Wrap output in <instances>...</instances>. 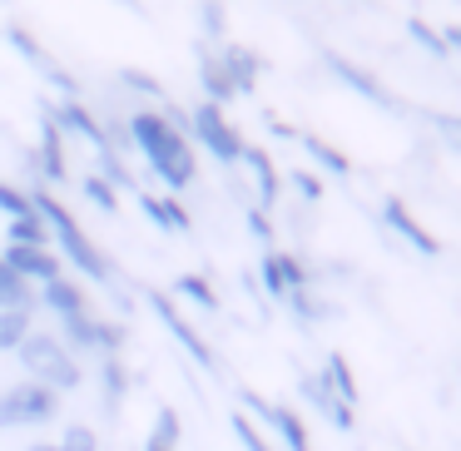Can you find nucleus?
I'll return each instance as SVG.
<instances>
[{
    "label": "nucleus",
    "instance_id": "1",
    "mask_svg": "<svg viewBox=\"0 0 461 451\" xmlns=\"http://www.w3.org/2000/svg\"><path fill=\"white\" fill-rule=\"evenodd\" d=\"M124 134L134 140V149L144 154V164L154 169V179L169 194L189 189L194 174H199V159H194L189 134H179L159 110H130L124 114Z\"/></svg>",
    "mask_w": 461,
    "mask_h": 451
},
{
    "label": "nucleus",
    "instance_id": "2",
    "mask_svg": "<svg viewBox=\"0 0 461 451\" xmlns=\"http://www.w3.org/2000/svg\"><path fill=\"white\" fill-rule=\"evenodd\" d=\"M25 194H31V209H35V219H41L45 229H50V243L60 248V263H75V268H80L85 278H95L100 288H110V283H114V268H110V258H104V253L95 248V239H90V233H85L80 223H75V213L65 209V203L55 199L50 189H45V184H31Z\"/></svg>",
    "mask_w": 461,
    "mask_h": 451
},
{
    "label": "nucleus",
    "instance_id": "3",
    "mask_svg": "<svg viewBox=\"0 0 461 451\" xmlns=\"http://www.w3.org/2000/svg\"><path fill=\"white\" fill-rule=\"evenodd\" d=\"M15 357H21V367H25V382H41V387L60 392V397L85 382L80 357H75L55 332H31V338L15 347Z\"/></svg>",
    "mask_w": 461,
    "mask_h": 451
},
{
    "label": "nucleus",
    "instance_id": "4",
    "mask_svg": "<svg viewBox=\"0 0 461 451\" xmlns=\"http://www.w3.org/2000/svg\"><path fill=\"white\" fill-rule=\"evenodd\" d=\"M65 407L60 392L41 387V382H15L0 392V431H25V427H45L55 421Z\"/></svg>",
    "mask_w": 461,
    "mask_h": 451
},
{
    "label": "nucleus",
    "instance_id": "5",
    "mask_svg": "<svg viewBox=\"0 0 461 451\" xmlns=\"http://www.w3.org/2000/svg\"><path fill=\"white\" fill-rule=\"evenodd\" d=\"M189 134L203 144V149H209V159L223 164V169H233V164L243 159L239 124H233L223 110H213V104H194V110H189Z\"/></svg>",
    "mask_w": 461,
    "mask_h": 451
},
{
    "label": "nucleus",
    "instance_id": "6",
    "mask_svg": "<svg viewBox=\"0 0 461 451\" xmlns=\"http://www.w3.org/2000/svg\"><path fill=\"white\" fill-rule=\"evenodd\" d=\"M144 302H149V312L164 322V328H169V338L179 342V347L189 352V357L199 362L203 372H219V357H213V347L203 342V332L194 328V322L184 318L179 308H174V298H169V293H164V288H144Z\"/></svg>",
    "mask_w": 461,
    "mask_h": 451
},
{
    "label": "nucleus",
    "instance_id": "7",
    "mask_svg": "<svg viewBox=\"0 0 461 451\" xmlns=\"http://www.w3.org/2000/svg\"><path fill=\"white\" fill-rule=\"evenodd\" d=\"M318 60L332 70V80L342 85V90H352L357 100H367V104H377V110H397V95L387 90V85L377 80L372 70H362L352 55H342V50H332V45H318Z\"/></svg>",
    "mask_w": 461,
    "mask_h": 451
},
{
    "label": "nucleus",
    "instance_id": "8",
    "mask_svg": "<svg viewBox=\"0 0 461 451\" xmlns=\"http://www.w3.org/2000/svg\"><path fill=\"white\" fill-rule=\"evenodd\" d=\"M377 219H382V229L387 233H397L407 248H417L421 258H441V239L427 229V223L417 219V213L407 209V199H397V194H382V203H377Z\"/></svg>",
    "mask_w": 461,
    "mask_h": 451
},
{
    "label": "nucleus",
    "instance_id": "9",
    "mask_svg": "<svg viewBox=\"0 0 461 451\" xmlns=\"http://www.w3.org/2000/svg\"><path fill=\"white\" fill-rule=\"evenodd\" d=\"M41 114L60 134H75V140L95 144V149H104V144H110V130H104V124L95 120V110H90V104H80V100H55V104H45Z\"/></svg>",
    "mask_w": 461,
    "mask_h": 451
},
{
    "label": "nucleus",
    "instance_id": "10",
    "mask_svg": "<svg viewBox=\"0 0 461 451\" xmlns=\"http://www.w3.org/2000/svg\"><path fill=\"white\" fill-rule=\"evenodd\" d=\"M0 263H5L21 283H31V288H45V283L65 278V263H60L55 248H15V243H5Z\"/></svg>",
    "mask_w": 461,
    "mask_h": 451
},
{
    "label": "nucleus",
    "instance_id": "11",
    "mask_svg": "<svg viewBox=\"0 0 461 451\" xmlns=\"http://www.w3.org/2000/svg\"><path fill=\"white\" fill-rule=\"evenodd\" d=\"M213 60H219V70L229 75L233 95H253L258 75L268 70V60H263V55L253 50V45H243V41H223V45H213Z\"/></svg>",
    "mask_w": 461,
    "mask_h": 451
},
{
    "label": "nucleus",
    "instance_id": "12",
    "mask_svg": "<svg viewBox=\"0 0 461 451\" xmlns=\"http://www.w3.org/2000/svg\"><path fill=\"white\" fill-rule=\"evenodd\" d=\"M263 288L273 293V298H293V293H308L312 288V273H308V263L303 258H293V253H283V248H268L263 253Z\"/></svg>",
    "mask_w": 461,
    "mask_h": 451
},
{
    "label": "nucleus",
    "instance_id": "13",
    "mask_svg": "<svg viewBox=\"0 0 461 451\" xmlns=\"http://www.w3.org/2000/svg\"><path fill=\"white\" fill-rule=\"evenodd\" d=\"M239 164L249 169V179H253V209L268 213L273 203H278V194H283V174H278V164H273V154L243 144V159H239Z\"/></svg>",
    "mask_w": 461,
    "mask_h": 451
},
{
    "label": "nucleus",
    "instance_id": "14",
    "mask_svg": "<svg viewBox=\"0 0 461 451\" xmlns=\"http://www.w3.org/2000/svg\"><path fill=\"white\" fill-rule=\"evenodd\" d=\"M31 159H41V179L45 189H55V184H70V154H65V134L55 130L50 120L41 114V144H35Z\"/></svg>",
    "mask_w": 461,
    "mask_h": 451
},
{
    "label": "nucleus",
    "instance_id": "15",
    "mask_svg": "<svg viewBox=\"0 0 461 451\" xmlns=\"http://www.w3.org/2000/svg\"><path fill=\"white\" fill-rule=\"evenodd\" d=\"M134 199H140V213L154 223L159 233H189L194 229V219H189V209H184L174 194H154V189H134Z\"/></svg>",
    "mask_w": 461,
    "mask_h": 451
},
{
    "label": "nucleus",
    "instance_id": "16",
    "mask_svg": "<svg viewBox=\"0 0 461 451\" xmlns=\"http://www.w3.org/2000/svg\"><path fill=\"white\" fill-rule=\"evenodd\" d=\"M298 397L308 401L312 411H322V417H328L338 431H352V421H357V417H352V407H342V401L332 397L328 382H322L318 372H303V377H298Z\"/></svg>",
    "mask_w": 461,
    "mask_h": 451
},
{
    "label": "nucleus",
    "instance_id": "17",
    "mask_svg": "<svg viewBox=\"0 0 461 451\" xmlns=\"http://www.w3.org/2000/svg\"><path fill=\"white\" fill-rule=\"evenodd\" d=\"M258 431H263V437L273 431V437H278L288 451H312L308 427H303V417L288 407V401H268V417H263V427H258Z\"/></svg>",
    "mask_w": 461,
    "mask_h": 451
},
{
    "label": "nucleus",
    "instance_id": "18",
    "mask_svg": "<svg viewBox=\"0 0 461 451\" xmlns=\"http://www.w3.org/2000/svg\"><path fill=\"white\" fill-rule=\"evenodd\" d=\"M293 144H298V149L308 154V159L318 164L322 174H332V179H348V174H352V159L338 149V144H328V140H322V134H312V130H298V134H293Z\"/></svg>",
    "mask_w": 461,
    "mask_h": 451
},
{
    "label": "nucleus",
    "instance_id": "19",
    "mask_svg": "<svg viewBox=\"0 0 461 451\" xmlns=\"http://www.w3.org/2000/svg\"><path fill=\"white\" fill-rule=\"evenodd\" d=\"M124 397H130V367H124L120 352H104L100 357V407L114 417L124 407Z\"/></svg>",
    "mask_w": 461,
    "mask_h": 451
},
{
    "label": "nucleus",
    "instance_id": "20",
    "mask_svg": "<svg viewBox=\"0 0 461 451\" xmlns=\"http://www.w3.org/2000/svg\"><path fill=\"white\" fill-rule=\"evenodd\" d=\"M179 446H184V417L174 407H159L149 421V431H144L140 451H179Z\"/></svg>",
    "mask_w": 461,
    "mask_h": 451
},
{
    "label": "nucleus",
    "instance_id": "21",
    "mask_svg": "<svg viewBox=\"0 0 461 451\" xmlns=\"http://www.w3.org/2000/svg\"><path fill=\"white\" fill-rule=\"evenodd\" d=\"M199 85H203V95H209L203 104H213V110H223L229 100H239L233 85H229V75H223L219 60H213V45H199Z\"/></svg>",
    "mask_w": 461,
    "mask_h": 451
},
{
    "label": "nucleus",
    "instance_id": "22",
    "mask_svg": "<svg viewBox=\"0 0 461 451\" xmlns=\"http://www.w3.org/2000/svg\"><path fill=\"white\" fill-rule=\"evenodd\" d=\"M318 377L328 382V392L342 401V407H357V377H352V367H348V357H342V352H328V357H322Z\"/></svg>",
    "mask_w": 461,
    "mask_h": 451
},
{
    "label": "nucleus",
    "instance_id": "23",
    "mask_svg": "<svg viewBox=\"0 0 461 451\" xmlns=\"http://www.w3.org/2000/svg\"><path fill=\"white\" fill-rule=\"evenodd\" d=\"M41 302L55 312V318H65V312H85V308H90V302H85V288L70 278V273H65V278H55V283H45V288H41Z\"/></svg>",
    "mask_w": 461,
    "mask_h": 451
},
{
    "label": "nucleus",
    "instance_id": "24",
    "mask_svg": "<svg viewBox=\"0 0 461 451\" xmlns=\"http://www.w3.org/2000/svg\"><path fill=\"white\" fill-rule=\"evenodd\" d=\"M35 332V308H11L0 312V352H15Z\"/></svg>",
    "mask_w": 461,
    "mask_h": 451
},
{
    "label": "nucleus",
    "instance_id": "25",
    "mask_svg": "<svg viewBox=\"0 0 461 451\" xmlns=\"http://www.w3.org/2000/svg\"><path fill=\"white\" fill-rule=\"evenodd\" d=\"M174 298L194 302V308H203V312H219V293L209 288L203 273H179V278H174Z\"/></svg>",
    "mask_w": 461,
    "mask_h": 451
},
{
    "label": "nucleus",
    "instance_id": "26",
    "mask_svg": "<svg viewBox=\"0 0 461 451\" xmlns=\"http://www.w3.org/2000/svg\"><path fill=\"white\" fill-rule=\"evenodd\" d=\"M5 41H11V50L21 55V60H31V65H35V70H41V75H50V70H55L50 50H45V45L35 41L31 31H21V25H5Z\"/></svg>",
    "mask_w": 461,
    "mask_h": 451
},
{
    "label": "nucleus",
    "instance_id": "27",
    "mask_svg": "<svg viewBox=\"0 0 461 451\" xmlns=\"http://www.w3.org/2000/svg\"><path fill=\"white\" fill-rule=\"evenodd\" d=\"M11 308H35V293H31V283H21L0 263V312H11Z\"/></svg>",
    "mask_w": 461,
    "mask_h": 451
},
{
    "label": "nucleus",
    "instance_id": "28",
    "mask_svg": "<svg viewBox=\"0 0 461 451\" xmlns=\"http://www.w3.org/2000/svg\"><path fill=\"white\" fill-rule=\"evenodd\" d=\"M5 239H11L15 248H50V229H45L41 219H15V223H5Z\"/></svg>",
    "mask_w": 461,
    "mask_h": 451
},
{
    "label": "nucleus",
    "instance_id": "29",
    "mask_svg": "<svg viewBox=\"0 0 461 451\" xmlns=\"http://www.w3.org/2000/svg\"><path fill=\"white\" fill-rule=\"evenodd\" d=\"M120 85H124V90H134V95H149L154 104H169V90H164V85L154 80L149 70H134V65H124V70H120Z\"/></svg>",
    "mask_w": 461,
    "mask_h": 451
},
{
    "label": "nucleus",
    "instance_id": "30",
    "mask_svg": "<svg viewBox=\"0 0 461 451\" xmlns=\"http://www.w3.org/2000/svg\"><path fill=\"white\" fill-rule=\"evenodd\" d=\"M229 431L239 437V446H243V451H273V441L263 437V431L253 427V421L243 417V411H229Z\"/></svg>",
    "mask_w": 461,
    "mask_h": 451
},
{
    "label": "nucleus",
    "instance_id": "31",
    "mask_svg": "<svg viewBox=\"0 0 461 451\" xmlns=\"http://www.w3.org/2000/svg\"><path fill=\"white\" fill-rule=\"evenodd\" d=\"M199 21H203V41L199 45H223V41H229V11H223V5H213V0H209V5L199 11Z\"/></svg>",
    "mask_w": 461,
    "mask_h": 451
},
{
    "label": "nucleus",
    "instance_id": "32",
    "mask_svg": "<svg viewBox=\"0 0 461 451\" xmlns=\"http://www.w3.org/2000/svg\"><path fill=\"white\" fill-rule=\"evenodd\" d=\"M0 213H5L11 223H15V219H35V209H31V194L0 179Z\"/></svg>",
    "mask_w": 461,
    "mask_h": 451
},
{
    "label": "nucleus",
    "instance_id": "33",
    "mask_svg": "<svg viewBox=\"0 0 461 451\" xmlns=\"http://www.w3.org/2000/svg\"><path fill=\"white\" fill-rule=\"evenodd\" d=\"M407 35L421 45L427 55H437V60H447V45H441V35H437V25H427L421 15H407Z\"/></svg>",
    "mask_w": 461,
    "mask_h": 451
},
{
    "label": "nucleus",
    "instance_id": "34",
    "mask_svg": "<svg viewBox=\"0 0 461 451\" xmlns=\"http://www.w3.org/2000/svg\"><path fill=\"white\" fill-rule=\"evenodd\" d=\"M80 194L95 203V209H104V213H114V209H120V199H114L120 189H110V184H104L100 174H85V179H80Z\"/></svg>",
    "mask_w": 461,
    "mask_h": 451
},
{
    "label": "nucleus",
    "instance_id": "35",
    "mask_svg": "<svg viewBox=\"0 0 461 451\" xmlns=\"http://www.w3.org/2000/svg\"><path fill=\"white\" fill-rule=\"evenodd\" d=\"M55 446L60 451H100V437H95V427H85V421H70Z\"/></svg>",
    "mask_w": 461,
    "mask_h": 451
},
{
    "label": "nucleus",
    "instance_id": "36",
    "mask_svg": "<svg viewBox=\"0 0 461 451\" xmlns=\"http://www.w3.org/2000/svg\"><path fill=\"white\" fill-rule=\"evenodd\" d=\"M288 184H293V194H298L303 203H322V179L312 169H303V164H298V169L288 174Z\"/></svg>",
    "mask_w": 461,
    "mask_h": 451
},
{
    "label": "nucleus",
    "instance_id": "37",
    "mask_svg": "<svg viewBox=\"0 0 461 451\" xmlns=\"http://www.w3.org/2000/svg\"><path fill=\"white\" fill-rule=\"evenodd\" d=\"M288 302H293V312H298V322H322V318H328V308H322L312 293H293Z\"/></svg>",
    "mask_w": 461,
    "mask_h": 451
},
{
    "label": "nucleus",
    "instance_id": "38",
    "mask_svg": "<svg viewBox=\"0 0 461 451\" xmlns=\"http://www.w3.org/2000/svg\"><path fill=\"white\" fill-rule=\"evenodd\" d=\"M249 233H253V239L263 243V248H268V243L278 239V233H273V219H268V213H263V209H253V203H249Z\"/></svg>",
    "mask_w": 461,
    "mask_h": 451
},
{
    "label": "nucleus",
    "instance_id": "39",
    "mask_svg": "<svg viewBox=\"0 0 461 451\" xmlns=\"http://www.w3.org/2000/svg\"><path fill=\"white\" fill-rule=\"evenodd\" d=\"M25 451H60V446H55V441H31Z\"/></svg>",
    "mask_w": 461,
    "mask_h": 451
}]
</instances>
